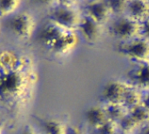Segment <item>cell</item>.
<instances>
[{
    "label": "cell",
    "mask_w": 149,
    "mask_h": 134,
    "mask_svg": "<svg viewBox=\"0 0 149 134\" xmlns=\"http://www.w3.org/2000/svg\"><path fill=\"white\" fill-rule=\"evenodd\" d=\"M65 31L49 20L39 29L38 39L44 46L50 49Z\"/></svg>",
    "instance_id": "8fae6325"
},
{
    "label": "cell",
    "mask_w": 149,
    "mask_h": 134,
    "mask_svg": "<svg viewBox=\"0 0 149 134\" xmlns=\"http://www.w3.org/2000/svg\"><path fill=\"white\" fill-rule=\"evenodd\" d=\"M127 0H114L107 1L108 7L110 9L112 17H118L126 14Z\"/></svg>",
    "instance_id": "d6986e66"
},
{
    "label": "cell",
    "mask_w": 149,
    "mask_h": 134,
    "mask_svg": "<svg viewBox=\"0 0 149 134\" xmlns=\"http://www.w3.org/2000/svg\"><path fill=\"white\" fill-rule=\"evenodd\" d=\"M137 134H149V124L144 126H141L139 129Z\"/></svg>",
    "instance_id": "cb8c5ba5"
},
{
    "label": "cell",
    "mask_w": 149,
    "mask_h": 134,
    "mask_svg": "<svg viewBox=\"0 0 149 134\" xmlns=\"http://www.w3.org/2000/svg\"><path fill=\"white\" fill-rule=\"evenodd\" d=\"M49 20L66 31H76L83 16L82 3L57 1L50 3Z\"/></svg>",
    "instance_id": "6da1fadb"
},
{
    "label": "cell",
    "mask_w": 149,
    "mask_h": 134,
    "mask_svg": "<svg viewBox=\"0 0 149 134\" xmlns=\"http://www.w3.org/2000/svg\"><path fill=\"white\" fill-rule=\"evenodd\" d=\"M82 11L100 25L107 26L112 20V14L107 1L93 0L82 3Z\"/></svg>",
    "instance_id": "9c48e42d"
},
{
    "label": "cell",
    "mask_w": 149,
    "mask_h": 134,
    "mask_svg": "<svg viewBox=\"0 0 149 134\" xmlns=\"http://www.w3.org/2000/svg\"><path fill=\"white\" fill-rule=\"evenodd\" d=\"M130 86L124 79L108 80L100 91V103L122 104L125 94Z\"/></svg>",
    "instance_id": "ba28073f"
},
{
    "label": "cell",
    "mask_w": 149,
    "mask_h": 134,
    "mask_svg": "<svg viewBox=\"0 0 149 134\" xmlns=\"http://www.w3.org/2000/svg\"><path fill=\"white\" fill-rule=\"evenodd\" d=\"M117 51L130 63L149 61V41L138 37L126 43L116 44Z\"/></svg>",
    "instance_id": "5b68a950"
},
{
    "label": "cell",
    "mask_w": 149,
    "mask_h": 134,
    "mask_svg": "<svg viewBox=\"0 0 149 134\" xmlns=\"http://www.w3.org/2000/svg\"><path fill=\"white\" fill-rule=\"evenodd\" d=\"M80 39L90 45H95L106 34V27L99 24L83 13L80 23L76 31Z\"/></svg>",
    "instance_id": "8992f818"
},
{
    "label": "cell",
    "mask_w": 149,
    "mask_h": 134,
    "mask_svg": "<svg viewBox=\"0 0 149 134\" xmlns=\"http://www.w3.org/2000/svg\"><path fill=\"white\" fill-rule=\"evenodd\" d=\"M141 105H142L144 107H146V108L149 111V92H143Z\"/></svg>",
    "instance_id": "7402d4cb"
},
{
    "label": "cell",
    "mask_w": 149,
    "mask_h": 134,
    "mask_svg": "<svg viewBox=\"0 0 149 134\" xmlns=\"http://www.w3.org/2000/svg\"><path fill=\"white\" fill-rule=\"evenodd\" d=\"M44 134H68V126L57 119H49L43 123Z\"/></svg>",
    "instance_id": "5bb4252c"
},
{
    "label": "cell",
    "mask_w": 149,
    "mask_h": 134,
    "mask_svg": "<svg viewBox=\"0 0 149 134\" xmlns=\"http://www.w3.org/2000/svg\"><path fill=\"white\" fill-rule=\"evenodd\" d=\"M0 134H3V130L0 128Z\"/></svg>",
    "instance_id": "4316f807"
},
{
    "label": "cell",
    "mask_w": 149,
    "mask_h": 134,
    "mask_svg": "<svg viewBox=\"0 0 149 134\" xmlns=\"http://www.w3.org/2000/svg\"><path fill=\"white\" fill-rule=\"evenodd\" d=\"M120 132L119 125L117 122L108 119L105 124L93 131V134H117Z\"/></svg>",
    "instance_id": "ffe728a7"
},
{
    "label": "cell",
    "mask_w": 149,
    "mask_h": 134,
    "mask_svg": "<svg viewBox=\"0 0 149 134\" xmlns=\"http://www.w3.org/2000/svg\"><path fill=\"white\" fill-rule=\"evenodd\" d=\"M126 16L141 24L149 18V0H127Z\"/></svg>",
    "instance_id": "4fadbf2b"
},
{
    "label": "cell",
    "mask_w": 149,
    "mask_h": 134,
    "mask_svg": "<svg viewBox=\"0 0 149 134\" xmlns=\"http://www.w3.org/2000/svg\"><path fill=\"white\" fill-rule=\"evenodd\" d=\"M102 104V103H101ZM109 119L119 122L127 113L128 110L122 104H102Z\"/></svg>",
    "instance_id": "2e32d148"
},
{
    "label": "cell",
    "mask_w": 149,
    "mask_h": 134,
    "mask_svg": "<svg viewBox=\"0 0 149 134\" xmlns=\"http://www.w3.org/2000/svg\"><path fill=\"white\" fill-rule=\"evenodd\" d=\"M79 40L80 38L76 31H65L49 50L57 57H66L76 50Z\"/></svg>",
    "instance_id": "30bf717a"
},
{
    "label": "cell",
    "mask_w": 149,
    "mask_h": 134,
    "mask_svg": "<svg viewBox=\"0 0 149 134\" xmlns=\"http://www.w3.org/2000/svg\"><path fill=\"white\" fill-rule=\"evenodd\" d=\"M141 24L124 15L113 17L106 26L107 34L116 44L126 43L140 37Z\"/></svg>",
    "instance_id": "7a4b0ae2"
},
{
    "label": "cell",
    "mask_w": 149,
    "mask_h": 134,
    "mask_svg": "<svg viewBox=\"0 0 149 134\" xmlns=\"http://www.w3.org/2000/svg\"><path fill=\"white\" fill-rule=\"evenodd\" d=\"M26 85L24 74L16 69L3 72L0 74V95L6 99H14L20 96Z\"/></svg>",
    "instance_id": "277c9868"
},
{
    "label": "cell",
    "mask_w": 149,
    "mask_h": 134,
    "mask_svg": "<svg viewBox=\"0 0 149 134\" xmlns=\"http://www.w3.org/2000/svg\"><path fill=\"white\" fill-rule=\"evenodd\" d=\"M68 134H86L82 129L78 126L68 127Z\"/></svg>",
    "instance_id": "603a6c76"
},
{
    "label": "cell",
    "mask_w": 149,
    "mask_h": 134,
    "mask_svg": "<svg viewBox=\"0 0 149 134\" xmlns=\"http://www.w3.org/2000/svg\"><path fill=\"white\" fill-rule=\"evenodd\" d=\"M22 2L17 0H0V19L10 18L18 11Z\"/></svg>",
    "instance_id": "9a60e30c"
},
{
    "label": "cell",
    "mask_w": 149,
    "mask_h": 134,
    "mask_svg": "<svg viewBox=\"0 0 149 134\" xmlns=\"http://www.w3.org/2000/svg\"><path fill=\"white\" fill-rule=\"evenodd\" d=\"M8 28L11 34L19 40H30L36 33V18L29 11H18L8 18Z\"/></svg>",
    "instance_id": "3957f363"
},
{
    "label": "cell",
    "mask_w": 149,
    "mask_h": 134,
    "mask_svg": "<svg viewBox=\"0 0 149 134\" xmlns=\"http://www.w3.org/2000/svg\"><path fill=\"white\" fill-rule=\"evenodd\" d=\"M140 37L149 41V18L141 24Z\"/></svg>",
    "instance_id": "44dd1931"
},
{
    "label": "cell",
    "mask_w": 149,
    "mask_h": 134,
    "mask_svg": "<svg viewBox=\"0 0 149 134\" xmlns=\"http://www.w3.org/2000/svg\"><path fill=\"white\" fill-rule=\"evenodd\" d=\"M124 80L131 86L143 92H149V61L131 63Z\"/></svg>",
    "instance_id": "52a82bcc"
},
{
    "label": "cell",
    "mask_w": 149,
    "mask_h": 134,
    "mask_svg": "<svg viewBox=\"0 0 149 134\" xmlns=\"http://www.w3.org/2000/svg\"><path fill=\"white\" fill-rule=\"evenodd\" d=\"M19 134H39L36 130L32 129V128H26L24 130H23Z\"/></svg>",
    "instance_id": "d4e9b609"
},
{
    "label": "cell",
    "mask_w": 149,
    "mask_h": 134,
    "mask_svg": "<svg viewBox=\"0 0 149 134\" xmlns=\"http://www.w3.org/2000/svg\"><path fill=\"white\" fill-rule=\"evenodd\" d=\"M86 126L93 132L105 124L109 119L101 103L89 106L84 114Z\"/></svg>",
    "instance_id": "7c38bea8"
},
{
    "label": "cell",
    "mask_w": 149,
    "mask_h": 134,
    "mask_svg": "<svg viewBox=\"0 0 149 134\" xmlns=\"http://www.w3.org/2000/svg\"><path fill=\"white\" fill-rule=\"evenodd\" d=\"M117 134H137V133H125V132H122V131H120Z\"/></svg>",
    "instance_id": "484cf974"
},
{
    "label": "cell",
    "mask_w": 149,
    "mask_h": 134,
    "mask_svg": "<svg viewBox=\"0 0 149 134\" xmlns=\"http://www.w3.org/2000/svg\"><path fill=\"white\" fill-rule=\"evenodd\" d=\"M142 96H143V92L133 86H130V88L127 90V92L125 94L124 99L122 101V105L126 108H127V110L134 108L141 104Z\"/></svg>",
    "instance_id": "ac0fdd59"
},
{
    "label": "cell",
    "mask_w": 149,
    "mask_h": 134,
    "mask_svg": "<svg viewBox=\"0 0 149 134\" xmlns=\"http://www.w3.org/2000/svg\"><path fill=\"white\" fill-rule=\"evenodd\" d=\"M0 33H1V25H0Z\"/></svg>",
    "instance_id": "83f0119b"
},
{
    "label": "cell",
    "mask_w": 149,
    "mask_h": 134,
    "mask_svg": "<svg viewBox=\"0 0 149 134\" xmlns=\"http://www.w3.org/2000/svg\"><path fill=\"white\" fill-rule=\"evenodd\" d=\"M128 115L141 128L149 124V111L141 104L128 110Z\"/></svg>",
    "instance_id": "e0dca14e"
}]
</instances>
